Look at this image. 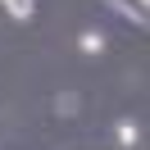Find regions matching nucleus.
I'll list each match as a JSON object with an SVG mask.
<instances>
[{"instance_id": "f257e3e1", "label": "nucleus", "mask_w": 150, "mask_h": 150, "mask_svg": "<svg viewBox=\"0 0 150 150\" xmlns=\"http://www.w3.org/2000/svg\"><path fill=\"white\" fill-rule=\"evenodd\" d=\"M109 5H114L118 14H127V18H137L141 28L150 23V5H146V0H109Z\"/></svg>"}, {"instance_id": "f03ea898", "label": "nucleus", "mask_w": 150, "mask_h": 150, "mask_svg": "<svg viewBox=\"0 0 150 150\" xmlns=\"http://www.w3.org/2000/svg\"><path fill=\"white\" fill-rule=\"evenodd\" d=\"M0 5H5V14H14V18H32V9H37L32 0H0Z\"/></svg>"}, {"instance_id": "7ed1b4c3", "label": "nucleus", "mask_w": 150, "mask_h": 150, "mask_svg": "<svg viewBox=\"0 0 150 150\" xmlns=\"http://www.w3.org/2000/svg\"><path fill=\"white\" fill-rule=\"evenodd\" d=\"M114 137H118L123 146H137V137H141V127H137V123H127V118H123L118 127H114Z\"/></svg>"}, {"instance_id": "20e7f679", "label": "nucleus", "mask_w": 150, "mask_h": 150, "mask_svg": "<svg viewBox=\"0 0 150 150\" xmlns=\"http://www.w3.org/2000/svg\"><path fill=\"white\" fill-rule=\"evenodd\" d=\"M77 46H82L86 55H100V50H105V37H100V32H82V37H77Z\"/></svg>"}, {"instance_id": "39448f33", "label": "nucleus", "mask_w": 150, "mask_h": 150, "mask_svg": "<svg viewBox=\"0 0 150 150\" xmlns=\"http://www.w3.org/2000/svg\"><path fill=\"white\" fill-rule=\"evenodd\" d=\"M55 109H59V114H77V96H73V91H64V96L55 100Z\"/></svg>"}]
</instances>
